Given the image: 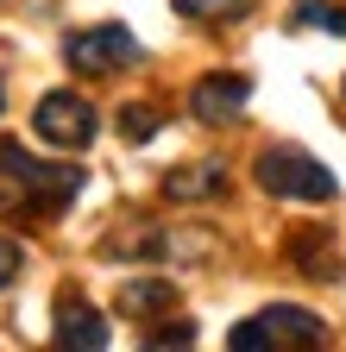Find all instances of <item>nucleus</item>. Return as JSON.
<instances>
[{"instance_id":"obj_4","label":"nucleus","mask_w":346,"mask_h":352,"mask_svg":"<svg viewBox=\"0 0 346 352\" xmlns=\"http://www.w3.org/2000/svg\"><path fill=\"white\" fill-rule=\"evenodd\" d=\"M145 44L126 32V25H82L63 38V63L82 69V76H120L126 63H139Z\"/></svg>"},{"instance_id":"obj_14","label":"nucleus","mask_w":346,"mask_h":352,"mask_svg":"<svg viewBox=\"0 0 346 352\" xmlns=\"http://www.w3.org/2000/svg\"><path fill=\"white\" fill-rule=\"evenodd\" d=\"M13 277H19V245H13V239H0V289H7Z\"/></svg>"},{"instance_id":"obj_13","label":"nucleus","mask_w":346,"mask_h":352,"mask_svg":"<svg viewBox=\"0 0 346 352\" xmlns=\"http://www.w3.org/2000/svg\"><path fill=\"white\" fill-rule=\"evenodd\" d=\"M145 346H195V327H189V321H170V327H164V333H151Z\"/></svg>"},{"instance_id":"obj_6","label":"nucleus","mask_w":346,"mask_h":352,"mask_svg":"<svg viewBox=\"0 0 346 352\" xmlns=\"http://www.w3.org/2000/svg\"><path fill=\"white\" fill-rule=\"evenodd\" d=\"M246 101H252V76H239V69H214V76L195 82L189 113H195L202 126H233V120L246 113Z\"/></svg>"},{"instance_id":"obj_2","label":"nucleus","mask_w":346,"mask_h":352,"mask_svg":"<svg viewBox=\"0 0 346 352\" xmlns=\"http://www.w3.org/2000/svg\"><path fill=\"white\" fill-rule=\"evenodd\" d=\"M227 346L233 352H315V346H327V327H321V315H309V308L277 302V308H258L252 321H239L227 333Z\"/></svg>"},{"instance_id":"obj_11","label":"nucleus","mask_w":346,"mask_h":352,"mask_svg":"<svg viewBox=\"0 0 346 352\" xmlns=\"http://www.w3.org/2000/svg\"><path fill=\"white\" fill-rule=\"evenodd\" d=\"M252 0H177V13L183 19H233V13H246Z\"/></svg>"},{"instance_id":"obj_12","label":"nucleus","mask_w":346,"mask_h":352,"mask_svg":"<svg viewBox=\"0 0 346 352\" xmlns=\"http://www.w3.org/2000/svg\"><path fill=\"white\" fill-rule=\"evenodd\" d=\"M120 132H126V145H145L158 132V113L151 107H120Z\"/></svg>"},{"instance_id":"obj_9","label":"nucleus","mask_w":346,"mask_h":352,"mask_svg":"<svg viewBox=\"0 0 346 352\" xmlns=\"http://www.w3.org/2000/svg\"><path fill=\"white\" fill-rule=\"evenodd\" d=\"M221 189H227L221 164H189V170H170L164 176V195L170 201H208V195H221Z\"/></svg>"},{"instance_id":"obj_8","label":"nucleus","mask_w":346,"mask_h":352,"mask_svg":"<svg viewBox=\"0 0 346 352\" xmlns=\"http://www.w3.org/2000/svg\"><path fill=\"white\" fill-rule=\"evenodd\" d=\"M177 302V283L170 277H126L120 283V315H164V308Z\"/></svg>"},{"instance_id":"obj_15","label":"nucleus","mask_w":346,"mask_h":352,"mask_svg":"<svg viewBox=\"0 0 346 352\" xmlns=\"http://www.w3.org/2000/svg\"><path fill=\"white\" fill-rule=\"evenodd\" d=\"M0 107H7V88H0Z\"/></svg>"},{"instance_id":"obj_7","label":"nucleus","mask_w":346,"mask_h":352,"mask_svg":"<svg viewBox=\"0 0 346 352\" xmlns=\"http://www.w3.org/2000/svg\"><path fill=\"white\" fill-rule=\"evenodd\" d=\"M113 333H107V321H101V308H89L82 296H63L57 302V346H69V352H101Z\"/></svg>"},{"instance_id":"obj_10","label":"nucleus","mask_w":346,"mask_h":352,"mask_svg":"<svg viewBox=\"0 0 346 352\" xmlns=\"http://www.w3.org/2000/svg\"><path fill=\"white\" fill-rule=\"evenodd\" d=\"M296 25H309V32H346V7H334V0H302L296 7Z\"/></svg>"},{"instance_id":"obj_3","label":"nucleus","mask_w":346,"mask_h":352,"mask_svg":"<svg viewBox=\"0 0 346 352\" xmlns=\"http://www.w3.org/2000/svg\"><path fill=\"white\" fill-rule=\"evenodd\" d=\"M258 183H265V195H283V201H334L340 183H334V170L309 151H296V145H271V151H258Z\"/></svg>"},{"instance_id":"obj_1","label":"nucleus","mask_w":346,"mask_h":352,"mask_svg":"<svg viewBox=\"0 0 346 352\" xmlns=\"http://www.w3.org/2000/svg\"><path fill=\"white\" fill-rule=\"evenodd\" d=\"M0 189H13L7 208H19V214H57V208H69L82 195V170L38 164L19 145H0Z\"/></svg>"},{"instance_id":"obj_5","label":"nucleus","mask_w":346,"mask_h":352,"mask_svg":"<svg viewBox=\"0 0 346 352\" xmlns=\"http://www.w3.org/2000/svg\"><path fill=\"white\" fill-rule=\"evenodd\" d=\"M32 126H38V139L57 145V151H89L95 132H101V126H95V107L82 101V95H69V88H57V95L38 101Z\"/></svg>"}]
</instances>
